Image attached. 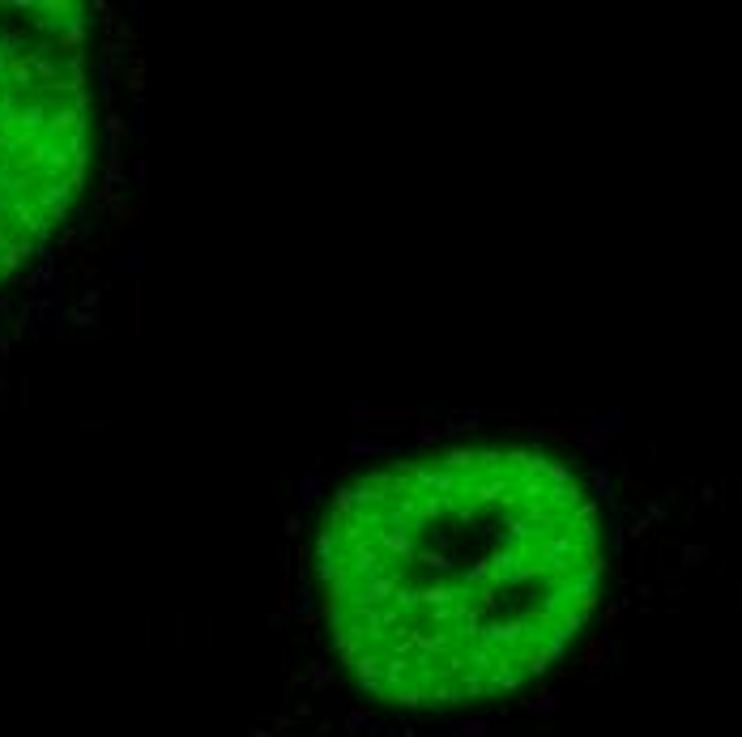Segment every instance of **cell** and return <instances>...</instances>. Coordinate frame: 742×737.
I'll return each instance as SVG.
<instances>
[{
    "mask_svg": "<svg viewBox=\"0 0 742 737\" xmlns=\"http://www.w3.org/2000/svg\"><path fill=\"white\" fill-rule=\"evenodd\" d=\"M81 4H0V277L30 260L85 179Z\"/></svg>",
    "mask_w": 742,
    "mask_h": 737,
    "instance_id": "6da1fadb",
    "label": "cell"
},
{
    "mask_svg": "<svg viewBox=\"0 0 742 737\" xmlns=\"http://www.w3.org/2000/svg\"><path fill=\"white\" fill-rule=\"evenodd\" d=\"M401 448L393 439H350L346 443V461H371V456H397Z\"/></svg>",
    "mask_w": 742,
    "mask_h": 737,
    "instance_id": "7a4b0ae2",
    "label": "cell"
},
{
    "mask_svg": "<svg viewBox=\"0 0 742 737\" xmlns=\"http://www.w3.org/2000/svg\"><path fill=\"white\" fill-rule=\"evenodd\" d=\"M320 490H324V478L320 473H299L295 478V495H299V507H320Z\"/></svg>",
    "mask_w": 742,
    "mask_h": 737,
    "instance_id": "3957f363",
    "label": "cell"
},
{
    "mask_svg": "<svg viewBox=\"0 0 742 737\" xmlns=\"http://www.w3.org/2000/svg\"><path fill=\"white\" fill-rule=\"evenodd\" d=\"M440 469H448V473H470V469H478V452L474 448H452V452H444V465Z\"/></svg>",
    "mask_w": 742,
    "mask_h": 737,
    "instance_id": "277c9868",
    "label": "cell"
},
{
    "mask_svg": "<svg viewBox=\"0 0 742 737\" xmlns=\"http://www.w3.org/2000/svg\"><path fill=\"white\" fill-rule=\"evenodd\" d=\"M337 529L329 524V529H320L316 533V563H333V559H341V546H337Z\"/></svg>",
    "mask_w": 742,
    "mask_h": 737,
    "instance_id": "5b68a950",
    "label": "cell"
},
{
    "mask_svg": "<svg viewBox=\"0 0 742 737\" xmlns=\"http://www.w3.org/2000/svg\"><path fill=\"white\" fill-rule=\"evenodd\" d=\"M623 422H627V414H623V409H602V414H598L589 426H593V431H602L606 439H615V435L623 431Z\"/></svg>",
    "mask_w": 742,
    "mask_h": 737,
    "instance_id": "8992f818",
    "label": "cell"
},
{
    "mask_svg": "<svg viewBox=\"0 0 742 737\" xmlns=\"http://www.w3.org/2000/svg\"><path fill=\"white\" fill-rule=\"evenodd\" d=\"M576 443H581L585 452H593V456H606V443H610V439H606L602 431H593V426H581V435H576Z\"/></svg>",
    "mask_w": 742,
    "mask_h": 737,
    "instance_id": "52a82bcc",
    "label": "cell"
},
{
    "mask_svg": "<svg viewBox=\"0 0 742 737\" xmlns=\"http://www.w3.org/2000/svg\"><path fill=\"white\" fill-rule=\"evenodd\" d=\"M709 559V546H683L679 550V563H683V571H696L700 563Z\"/></svg>",
    "mask_w": 742,
    "mask_h": 737,
    "instance_id": "ba28073f",
    "label": "cell"
},
{
    "mask_svg": "<svg viewBox=\"0 0 742 737\" xmlns=\"http://www.w3.org/2000/svg\"><path fill=\"white\" fill-rule=\"evenodd\" d=\"M307 674H312V687H316V691H324V687L333 682V665H324V661H312Z\"/></svg>",
    "mask_w": 742,
    "mask_h": 737,
    "instance_id": "9c48e42d",
    "label": "cell"
},
{
    "mask_svg": "<svg viewBox=\"0 0 742 737\" xmlns=\"http://www.w3.org/2000/svg\"><path fill=\"white\" fill-rule=\"evenodd\" d=\"M418 443H423V448H435V443H444V426H435V422H423V426H418Z\"/></svg>",
    "mask_w": 742,
    "mask_h": 737,
    "instance_id": "30bf717a",
    "label": "cell"
},
{
    "mask_svg": "<svg viewBox=\"0 0 742 737\" xmlns=\"http://www.w3.org/2000/svg\"><path fill=\"white\" fill-rule=\"evenodd\" d=\"M295 614H299V618H303V623H307V627H312V623H316V618H320V610H316V601H312V597H307V593H303V597H299V606H295Z\"/></svg>",
    "mask_w": 742,
    "mask_h": 737,
    "instance_id": "8fae6325",
    "label": "cell"
},
{
    "mask_svg": "<svg viewBox=\"0 0 742 737\" xmlns=\"http://www.w3.org/2000/svg\"><path fill=\"white\" fill-rule=\"evenodd\" d=\"M418 563H427L431 571H444V576L452 571V559H448V554H418Z\"/></svg>",
    "mask_w": 742,
    "mask_h": 737,
    "instance_id": "7c38bea8",
    "label": "cell"
},
{
    "mask_svg": "<svg viewBox=\"0 0 742 737\" xmlns=\"http://www.w3.org/2000/svg\"><path fill=\"white\" fill-rule=\"evenodd\" d=\"M482 422H487V414H482V409H465V414H461V431H478Z\"/></svg>",
    "mask_w": 742,
    "mask_h": 737,
    "instance_id": "4fadbf2b",
    "label": "cell"
},
{
    "mask_svg": "<svg viewBox=\"0 0 742 737\" xmlns=\"http://www.w3.org/2000/svg\"><path fill=\"white\" fill-rule=\"evenodd\" d=\"M282 533H286V537H299V533H303V512H290L286 524H282Z\"/></svg>",
    "mask_w": 742,
    "mask_h": 737,
    "instance_id": "5bb4252c",
    "label": "cell"
},
{
    "mask_svg": "<svg viewBox=\"0 0 742 737\" xmlns=\"http://www.w3.org/2000/svg\"><path fill=\"white\" fill-rule=\"evenodd\" d=\"M478 733H487V725H482V721H465V725H457L452 737H478Z\"/></svg>",
    "mask_w": 742,
    "mask_h": 737,
    "instance_id": "9a60e30c",
    "label": "cell"
},
{
    "mask_svg": "<svg viewBox=\"0 0 742 737\" xmlns=\"http://www.w3.org/2000/svg\"><path fill=\"white\" fill-rule=\"evenodd\" d=\"M68 320L81 324V328H94V316H90V311H68Z\"/></svg>",
    "mask_w": 742,
    "mask_h": 737,
    "instance_id": "2e32d148",
    "label": "cell"
},
{
    "mask_svg": "<svg viewBox=\"0 0 742 737\" xmlns=\"http://www.w3.org/2000/svg\"><path fill=\"white\" fill-rule=\"evenodd\" d=\"M363 725H367V712H350V721H346V729H350V733H359Z\"/></svg>",
    "mask_w": 742,
    "mask_h": 737,
    "instance_id": "e0dca14e",
    "label": "cell"
},
{
    "mask_svg": "<svg viewBox=\"0 0 742 737\" xmlns=\"http://www.w3.org/2000/svg\"><path fill=\"white\" fill-rule=\"evenodd\" d=\"M145 175H149V171H145V162H137V166H132V179H137V188H145Z\"/></svg>",
    "mask_w": 742,
    "mask_h": 737,
    "instance_id": "ac0fdd59",
    "label": "cell"
},
{
    "mask_svg": "<svg viewBox=\"0 0 742 737\" xmlns=\"http://www.w3.org/2000/svg\"><path fill=\"white\" fill-rule=\"evenodd\" d=\"M265 623H269V627H273V631H286V614H269V618H265Z\"/></svg>",
    "mask_w": 742,
    "mask_h": 737,
    "instance_id": "d6986e66",
    "label": "cell"
},
{
    "mask_svg": "<svg viewBox=\"0 0 742 737\" xmlns=\"http://www.w3.org/2000/svg\"><path fill=\"white\" fill-rule=\"evenodd\" d=\"M0 392H4V380H0Z\"/></svg>",
    "mask_w": 742,
    "mask_h": 737,
    "instance_id": "ffe728a7",
    "label": "cell"
}]
</instances>
